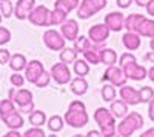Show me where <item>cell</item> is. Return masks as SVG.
<instances>
[{
	"label": "cell",
	"mask_w": 154,
	"mask_h": 137,
	"mask_svg": "<svg viewBox=\"0 0 154 137\" xmlns=\"http://www.w3.org/2000/svg\"><path fill=\"white\" fill-rule=\"evenodd\" d=\"M86 137H103V135H102V132H99L96 129H91V131H88Z\"/></svg>",
	"instance_id": "816d5d0a"
},
{
	"label": "cell",
	"mask_w": 154,
	"mask_h": 137,
	"mask_svg": "<svg viewBox=\"0 0 154 137\" xmlns=\"http://www.w3.org/2000/svg\"><path fill=\"white\" fill-rule=\"evenodd\" d=\"M109 32H111V29L106 26L105 23H97V25H93V26L89 28L88 37H89V40H91L93 43H96V45H103V43L108 40Z\"/></svg>",
	"instance_id": "5b68a950"
},
{
	"label": "cell",
	"mask_w": 154,
	"mask_h": 137,
	"mask_svg": "<svg viewBox=\"0 0 154 137\" xmlns=\"http://www.w3.org/2000/svg\"><path fill=\"white\" fill-rule=\"evenodd\" d=\"M89 3H91V6L96 9V12H99L102 9H105L108 2H106V0H89Z\"/></svg>",
	"instance_id": "7bdbcfd3"
},
{
	"label": "cell",
	"mask_w": 154,
	"mask_h": 137,
	"mask_svg": "<svg viewBox=\"0 0 154 137\" xmlns=\"http://www.w3.org/2000/svg\"><path fill=\"white\" fill-rule=\"evenodd\" d=\"M9 82L12 83V86H17V88H22L23 83H25V77L22 76L20 72H14L12 76L9 77Z\"/></svg>",
	"instance_id": "ab89813d"
},
{
	"label": "cell",
	"mask_w": 154,
	"mask_h": 137,
	"mask_svg": "<svg viewBox=\"0 0 154 137\" xmlns=\"http://www.w3.org/2000/svg\"><path fill=\"white\" fill-rule=\"evenodd\" d=\"M145 60H148L149 63H154V51L146 53V54H145Z\"/></svg>",
	"instance_id": "11a10c76"
},
{
	"label": "cell",
	"mask_w": 154,
	"mask_h": 137,
	"mask_svg": "<svg viewBox=\"0 0 154 137\" xmlns=\"http://www.w3.org/2000/svg\"><path fill=\"white\" fill-rule=\"evenodd\" d=\"M48 17H49V9L45 5H37L31 11L28 20L35 26H48Z\"/></svg>",
	"instance_id": "52a82bcc"
},
{
	"label": "cell",
	"mask_w": 154,
	"mask_h": 137,
	"mask_svg": "<svg viewBox=\"0 0 154 137\" xmlns=\"http://www.w3.org/2000/svg\"><path fill=\"white\" fill-rule=\"evenodd\" d=\"M133 2H134V0H117V6L122 8V9H126V8L131 6Z\"/></svg>",
	"instance_id": "bcb514c9"
},
{
	"label": "cell",
	"mask_w": 154,
	"mask_h": 137,
	"mask_svg": "<svg viewBox=\"0 0 154 137\" xmlns=\"http://www.w3.org/2000/svg\"><path fill=\"white\" fill-rule=\"evenodd\" d=\"M148 79L154 83V66H151V68L148 69Z\"/></svg>",
	"instance_id": "9f6ffc18"
},
{
	"label": "cell",
	"mask_w": 154,
	"mask_h": 137,
	"mask_svg": "<svg viewBox=\"0 0 154 137\" xmlns=\"http://www.w3.org/2000/svg\"><path fill=\"white\" fill-rule=\"evenodd\" d=\"M48 128H49V131H53V132H59V131H62L63 129V126H65V119H62L60 116H51L49 119H48Z\"/></svg>",
	"instance_id": "f546056e"
},
{
	"label": "cell",
	"mask_w": 154,
	"mask_h": 137,
	"mask_svg": "<svg viewBox=\"0 0 154 137\" xmlns=\"http://www.w3.org/2000/svg\"><path fill=\"white\" fill-rule=\"evenodd\" d=\"M140 137H154V128H149L140 134Z\"/></svg>",
	"instance_id": "f907efd6"
},
{
	"label": "cell",
	"mask_w": 154,
	"mask_h": 137,
	"mask_svg": "<svg viewBox=\"0 0 154 137\" xmlns=\"http://www.w3.org/2000/svg\"><path fill=\"white\" fill-rule=\"evenodd\" d=\"M11 54H9V51L8 49H5V48H2L0 49V63L2 65H5V63H9V60H11Z\"/></svg>",
	"instance_id": "ee69618b"
},
{
	"label": "cell",
	"mask_w": 154,
	"mask_h": 137,
	"mask_svg": "<svg viewBox=\"0 0 154 137\" xmlns=\"http://www.w3.org/2000/svg\"><path fill=\"white\" fill-rule=\"evenodd\" d=\"M8 65L14 72H20L22 69H26L28 62H26V57H25L23 54H12Z\"/></svg>",
	"instance_id": "44dd1931"
},
{
	"label": "cell",
	"mask_w": 154,
	"mask_h": 137,
	"mask_svg": "<svg viewBox=\"0 0 154 137\" xmlns=\"http://www.w3.org/2000/svg\"><path fill=\"white\" fill-rule=\"evenodd\" d=\"M102 49H103V46H102V45L93 43V46L89 48L86 53H83L85 60L88 62V63H91V65H99V63H102V59H100V51H102Z\"/></svg>",
	"instance_id": "ac0fdd59"
},
{
	"label": "cell",
	"mask_w": 154,
	"mask_h": 137,
	"mask_svg": "<svg viewBox=\"0 0 154 137\" xmlns=\"http://www.w3.org/2000/svg\"><path fill=\"white\" fill-rule=\"evenodd\" d=\"M19 111H20L22 114H28V116H29L31 113H34V111H35V108H34V102H32V103H28V105H25V106H20Z\"/></svg>",
	"instance_id": "f6af8a7d"
},
{
	"label": "cell",
	"mask_w": 154,
	"mask_h": 137,
	"mask_svg": "<svg viewBox=\"0 0 154 137\" xmlns=\"http://www.w3.org/2000/svg\"><path fill=\"white\" fill-rule=\"evenodd\" d=\"M16 5H12L11 0H0V11H2L3 19H9L12 14H14Z\"/></svg>",
	"instance_id": "836d02e7"
},
{
	"label": "cell",
	"mask_w": 154,
	"mask_h": 137,
	"mask_svg": "<svg viewBox=\"0 0 154 137\" xmlns=\"http://www.w3.org/2000/svg\"><path fill=\"white\" fill-rule=\"evenodd\" d=\"M54 9H59L62 12H65V14H69V12L72 11L71 5L66 2V0H56L54 2Z\"/></svg>",
	"instance_id": "74e56055"
},
{
	"label": "cell",
	"mask_w": 154,
	"mask_h": 137,
	"mask_svg": "<svg viewBox=\"0 0 154 137\" xmlns=\"http://www.w3.org/2000/svg\"><path fill=\"white\" fill-rule=\"evenodd\" d=\"M14 103L19 105V108L28 105V103H32V93L29 90H25V88L19 90L14 96Z\"/></svg>",
	"instance_id": "cb8c5ba5"
},
{
	"label": "cell",
	"mask_w": 154,
	"mask_h": 137,
	"mask_svg": "<svg viewBox=\"0 0 154 137\" xmlns=\"http://www.w3.org/2000/svg\"><path fill=\"white\" fill-rule=\"evenodd\" d=\"M105 25L114 32H119L125 28V17L122 12L119 11H114V12H109V14L105 16Z\"/></svg>",
	"instance_id": "30bf717a"
},
{
	"label": "cell",
	"mask_w": 154,
	"mask_h": 137,
	"mask_svg": "<svg viewBox=\"0 0 154 137\" xmlns=\"http://www.w3.org/2000/svg\"><path fill=\"white\" fill-rule=\"evenodd\" d=\"M100 132L103 137H112L117 134V125H109V126H103L100 128Z\"/></svg>",
	"instance_id": "b9f144b4"
},
{
	"label": "cell",
	"mask_w": 154,
	"mask_h": 137,
	"mask_svg": "<svg viewBox=\"0 0 154 137\" xmlns=\"http://www.w3.org/2000/svg\"><path fill=\"white\" fill-rule=\"evenodd\" d=\"M116 97H117V91H116V86L114 85L106 83V85L102 86V99H103L105 102L112 103L116 100Z\"/></svg>",
	"instance_id": "4dcf8cb0"
},
{
	"label": "cell",
	"mask_w": 154,
	"mask_h": 137,
	"mask_svg": "<svg viewBox=\"0 0 154 137\" xmlns=\"http://www.w3.org/2000/svg\"><path fill=\"white\" fill-rule=\"evenodd\" d=\"M77 54L79 53L75 51V48H63L60 51V54H59V57H60V62L69 65V63H74V62L77 60Z\"/></svg>",
	"instance_id": "83f0119b"
},
{
	"label": "cell",
	"mask_w": 154,
	"mask_h": 137,
	"mask_svg": "<svg viewBox=\"0 0 154 137\" xmlns=\"http://www.w3.org/2000/svg\"><path fill=\"white\" fill-rule=\"evenodd\" d=\"M69 88H71V93H72V94H75V96H83V94H86V91H88V82L85 80V77H75V79L71 80Z\"/></svg>",
	"instance_id": "ffe728a7"
},
{
	"label": "cell",
	"mask_w": 154,
	"mask_h": 137,
	"mask_svg": "<svg viewBox=\"0 0 154 137\" xmlns=\"http://www.w3.org/2000/svg\"><path fill=\"white\" fill-rule=\"evenodd\" d=\"M11 40V31L5 26H0V45H6Z\"/></svg>",
	"instance_id": "60d3db41"
},
{
	"label": "cell",
	"mask_w": 154,
	"mask_h": 137,
	"mask_svg": "<svg viewBox=\"0 0 154 137\" xmlns=\"http://www.w3.org/2000/svg\"><path fill=\"white\" fill-rule=\"evenodd\" d=\"M137 34L140 37H148V39H154V20L152 19H145L142 26L139 28Z\"/></svg>",
	"instance_id": "4316f807"
},
{
	"label": "cell",
	"mask_w": 154,
	"mask_h": 137,
	"mask_svg": "<svg viewBox=\"0 0 154 137\" xmlns=\"http://www.w3.org/2000/svg\"><path fill=\"white\" fill-rule=\"evenodd\" d=\"M96 14V9L91 6V3H89V0H82L79 8H77V16H79V19L82 20H86L89 17H93Z\"/></svg>",
	"instance_id": "7402d4cb"
},
{
	"label": "cell",
	"mask_w": 154,
	"mask_h": 137,
	"mask_svg": "<svg viewBox=\"0 0 154 137\" xmlns=\"http://www.w3.org/2000/svg\"><path fill=\"white\" fill-rule=\"evenodd\" d=\"M102 80L103 82H108L114 86H119V88H122V86H125L128 77H126V74L125 71L120 68V66H108L105 74H103V77H102Z\"/></svg>",
	"instance_id": "277c9868"
},
{
	"label": "cell",
	"mask_w": 154,
	"mask_h": 137,
	"mask_svg": "<svg viewBox=\"0 0 154 137\" xmlns=\"http://www.w3.org/2000/svg\"><path fill=\"white\" fill-rule=\"evenodd\" d=\"M48 137H57V135H56V134H49Z\"/></svg>",
	"instance_id": "94428289"
},
{
	"label": "cell",
	"mask_w": 154,
	"mask_h": 137,
	"mask_svg": "<svg viewBox=\"0 0 154 137\" xmlns=\"http://www.w3.org/2000/svg\"><path fill=\"white\" fill-rule=\"evenodd\" d=\"M122 43L128 51H136L140 46V35L137 32H128L126 31L122 37Z\"/></svg>",
	"instance_id": "e0dca14e"
},
{
	"label": "cell",
	"mask_w": 154,
	"mask_h": 137,
	"mask_svg": "<svg viewBox=\"0 0 154 137\" xmlns=\"http://www.w3.org/2000/svg\"><path fill=\"white\" fill-rule=\"evenodd\" d=\"M94 120H96V123L100 128L109 126V125H116V117L111 113V109L103 108V106H100V108H97L94 111Z\"/></svg>",
	"instance_id": "9c48e42d"
},
{
	"label": "cell",
	"mask_w": 154,
	"mask_h": 137,
	"mask_svg": "<svg viewBox=\"0 0 154 137\" xmlns=\"http://www.w3.org/2000/svg\"><path fill=\"white\" fill-rule=\"evenodd\" d=\"M72 69H74L77 77H85V76H88V72H89V63L85 59H77L72 63Z\"/></svg>",
	"instance_id": "484cf974"
},
{
	"label": "cell",
	"mask_w": 154,
	"mask_h": 137,
	"mask_svg": "<svg viewBox=\"0 0 154 137\" xmlns=\"http://www.w3.org/2000/svg\"><path fill=\"white\" fill-rule=\"evenodd\" d=\"M28 120H29V123L32 126H37V128H42V125H45V123L48 122L46 120V114L43 113V111H40V109H35L34 113H31Z\"/></svg>",
	"instance_id": "f1b7e54d"
},
{
	"label": "cell",
	"mask_w": 154,
	"mask_h": 137,
	"mask_svg": "<svg viewBox=\"0 0 154 137\" xmlns=\"http://www.w3.org/2000/svg\"><path fill=\"white\" fill-rule=\"evenodd\" d=\"M143 126V117L139 113H130L117 125V134L120 137H131L137 129Z\"/></svg>",
	"instance_id": "7a4b0ae2"
},
{
	"label": "cell",
	"mask_w": 154,
	"mask_h": 137,
	"mask_svg": "<svg viewBox=\"0 0 154 137\" xmlns=\"http://www.w3.org/2000/svg\"><path fill=\"white\" fill-rule=\"evenodd\" d=\"M134 2H136V5H137V6H143V8H146V6H148V3L151 2V0H134Z\"/></svg>",
	"instance_id": "f5cc1de1"
},
{
	"label": "cell",
	"mask_w": 154,
	"mask_h": 137,
	"mask_svg": "<svg viewBox=\"0 0 154 137\" xmlns=\"http://www.w3.org/2000/svg\"><path fill=\"white\" fill-rule=\"evenodd\" d=\"M91 46H93V42L86 35H79V39L74 42V48L77 53H86Z\"/></svg>",
	"instance_id": "1f68e13d"
},
{
	"label": "cell",
	"mask_w": 154,
	"mask_h": 137,
	"mask_svg": "<svg viewBox=\"0 0 154 137\" xmlns=\"http://www.w3.org/2000/svg\"><path fill=\"white\" fill-rule=\"evenodd\" d=\"M131 63H137L136 57H134L131 53H123V54L119 57V66H120L122 69L126 68L128 65H131Z\"/></svg>",
	"instance_id": "d590c367"
},
{
	"label": "cell",
	"mask_w": 154,
	"mask_h": 137,
	"mask_svg": "<svg viewBox=\"0 0 154 137\" xmlns=\"http://www.w3.org/2000/svg\"><path fill=\"white\" fill-rule=\"evenodd\" d=\"M65 40L66 39L63 37V34L56 29H46L43 32V43L51 51H62L63 48H66Z\"/></svg>",
	"instance_id": "3957f363"
},
{
	"label": "cell",
	"mask_w": 154,
	"mask_h": 137,
	"mask_svg": "<svg viewBox=\"0 0 154 137\" xmlns=\"http://www.w3.org/2000/svg\"><path fill=\"white\" fill-rule=\"evenodd\" d=\"M43 72H45V68H43L42 62L40 60H31V62H28V66L25 69V79L31 83H35Z\"/></svg>",
	"instance_id": "ba28073f"
},
{
	"label": "cell",
	"mask_w": 154,
	"mask_h": 137,
	"mask_svg": "<svg viewBox=\"0 0 154 137\" xmlns=\"http://www.w3.org/2000/svg\"><path fill=\"white\" fill-rule=\"evenodd\" d=\"M51 77L59 85H66V83H71V80H72L71 71H69L68 65L63 63V62L53 65V68H51Z\"/></svg>",
	"instance_id": "8992f818"
},
{
	"label": "cell",
	"mask_w": 154,
	"mask_h": 137,
	"mask_svg": "<svg viewBox=\"0 0 154 137\" xmlns=\"http://www.w3.org/2000/svg\"><path fill=\"white\" fill-rule=\"evenodd\" d=\"M149 46H151V51H154V39H151V42H149Z\"/></svg>",
	"instance_id": "680465c9"
},
{
	"label": "cell",
	"mask_w": 154,
	"mask_h": 137,
	"mask_svg": "<svg viewBox=\"0 0 154 137\" xmlns=\"http://www.w3.org/2000/svg\"><path fill=\"white\" fill-rule=\"evenodd\" d=\"M16 111V103L14 100H11V99H5V100H2V103H0V117H5L11 113H14Z\"/></svg>",
	"instance_id": "d6a6232c"
},
{
	"label": "cell",
	"mask_w": 154,
	"mask_h": 137,
	"mask_svg": "<svg viewBox=\"0 0 154 137\" xmlns=\"http://www.w3.org/2000/svg\"><path fill=\"white\" fill-rule=\"evenodd\" d=\"M100 59H102V63L103 65L114 66L117 63V53H116L112 48H103L100 51Z\"/></svg>",
	"instance_id": "603a6c76"
},
{
	"label": "cell",
	"mask_w": 154,
	"mask_h": 137,
	"mask_svg": "<svg viewBox=\"0 0 154 137\" xmlns=\"http://www.w3.org/2000/svg\"><path fill=\"white\" fill-rule=\"evenodd\" d=\"M3 137H23V134H20L17 129H9Z\"/></svg>",
	"instance_id": "c3c4849f"
},
{
	"label": "cell",
	"mask_w": 154,
	"mask_h": 137,
	"mask_svg": "<svg viewBox=\"0 0 154 137\" xmlns=\"http://www.w3.org/2000/svg\"><path fill=\"white\" fill-rule=\"evenodd\" d=\"M2 122L9 129H20L23 126V123H25L23 116H22L20 111H14V113H11V114L2 117Z\"/></svg>",
	"instance_id": "9a60e30c"
},
{
	"label": "cell",
	"mask_w": 154,
	"mask_h": 137,
	"mask_svg": "<svg viewBox=\"0 0 154 137\" xmlns=\"http://www.w3.org/2000/svg\"><path fill=\"white\" fill-rule=\"evenodd\" d=\"M139 94H140V103H149L154 99V90L151 86H142L139 90Z\"/></svg>",
	"instance_id": "e575fe53"
},
{
	"label": "cell",
	"mask_w": 154,
	"mask_h": 137,
	"mask_svg": "<svg viewBox=\"0 0 154 137\" xmlns=\"http://www.w3.org/2000/svg\"><path fill=\"white\" fill-rule=\"evenodd\" d=\"M123 71H125V74H126L128 79L136 80V82H140V80H143L145 77H148L146 68L142 66V65H139V63H131V65H128L126 68H123Z\"/></svg>",
	"instance_id": "7c38bea8"
},
{
	"label": "cell",
	"mask_w": 154,
	"mask_h": 137,
	"mask_svg": "<svg viewBox=\"0 0 154 137\" xmlns=\"http://www.w3.org/2000/svg\"><path fill=\"white\" fill-rule=\"evenodd\" d=\"M146 12H148L151 17H154V0H151V2L148 3V6H146Z\"/></svg>",
	"instance_id": "681fc988"
},
{
	"label": "cell",
	"mask_w": 154,
	"mask_h": 137,
	"mask_svg": "<svg viewBox=\"0 0 154 137\" xmlns=\"http://www.w3.org/2000/svg\"><path fill=\"white\" fill-rule=\"evenodd\" d=\"M23 137H46V135H45V131H43L42 128L32 126V128H29V129L25 131Z\"/></svg>",
	"instance_id": "f35d334b"
},
{
	"label": "cell",
	"mask_w": 154,
	"mask_h": 137,
	"mask_svg": "<svg viewBox=\"0 0 154 137\" xmlns=\"http://www.w3.org/2000/svg\"><path fill=\"white\" fill-rule=\"evenodd\" d=\"M35 8V0H17L16 3V9H14V16L19 20H25L28 19L31 11Z\"/></svg>",
	"instance_id": "8fae6325"
},
{
	"label": "cell",
	"mask_w": 154,
	"mask_h": 137,
	"mask_svg": "<svg viewBox=\"0 0 154 137\" xmlns=\"http://www.w3.org/2000/svg\"><path fill=\"white\" fill-rule=\"evenodd\" d=\"M16 93H17V91H14V90H9V99H11V100H14V96H16Z\"/></svg>",
	"instance_id": "6f0895ef"
},
{
	"label": "cell",
	"mask_w": 154,
	"mask_h": 137,
	"mask_svg": "<svg viewBox=\"0 0 154 137\" xmlns=\"http://www.w3.org/2000/svg\"><path fill=\"white\" fill-rule=\"evenodd\" d=\"M119 96H120L122 100L125 103H128V105H137V103H140V94H139L137 90L133 88V86H128V85L122 86V88L119 90Z\"/></svg>",
	"instance_id": "4fadbf2b"
},
{
	"label": "cell",
	"mask_w": 154,
	"mask_h": 137,
	"mask_svg": "<svg viewBox=\"0 0 154 137\" xmlns=\"http://www.w3.org/2000/svg\"><path fill=\"white\" fill-rule=\"evenodd\" d=\"M66 2L71 5V8H72V9L79 8V5H80V0H66Z\"/></svg>",
	"instance_id": "db71d44e"
},
{
	"label": "cell",
	"mask_w": 154,
	"mask_h": 137,
	"mask_svg": "<svg viewBox=\"0 0 154 137\" xmlns=\"http://www.w3.org/2000/svg\"><path fill=\"white\" fill-rule=\"evenodd\" d=\"M112 137H120V135H119V134H116V135H112Z\"/></svg>",
	"instance_id": "6125c7cd"
},
{
	"label": "cell",
	"mask_w": 154,
	"mask_h": 137,
	"mask_svg": "<svg viewBox=\"0 0 154 137\" xmlns=\"http://www.w3.org/2000/svg\"><path fill=\"white\" fill-rule=\"evenodd\" d=\"M72 137H86V135H83V134H75V135H72Z\"/></svg>",
	"instance_id": "91938a15"
},
{
	"label": "cell",
	"mask_w": 154,
	"mask_h": 137,
	"mask_svg": "<svg viewBox=\"0 0 154 137\" xmlns=\"http://www.w3.org/2000/svg\"><path fill=\"white\" fill-rule=\"evenodd\" d=\"M68 14L62 12L59 9H53L49 11V17H48V26H54V25H63L68 19Z\"/></svg>",
	"instance_id": "d4e9b609"
},
{
	"label": "cell",
	"mask_w": 154,
	"mask_h": 137,
	"mask_svg": "<svg viewBox=\"0 0 154 137\" xmlns=\"http://www.w3.org/2000/svg\"><path fill=\"white\" fill-rule=\"evenodd\" d=\"M148 117L154 122V99L148 103Z\"/></svg>",
	"instance_id": "7dc6e473"
},
{
	"label": "cell",
	"mask_w": 154,
	"mask_h": 137,
	"mask_svg": "<svg viewBox=\"0 0 154 137\" xmlns=\"http://www.w3.org/2000/svg\"><path fill=\"white\" fill-rule=\"evenodd\" d=\"M51 79H53V77H51V72H49V71H45L42 76L38 77V80H37L34 85L37 86V88H45V86L49 85V80H51Z\"/></svg>",
	"instance_id": "8d00e7d4"
},
{
	"label": "cell",
	"mask_w": 154,
	"mask_h": 137,
	"mask_svg": "<svg viewBox=\"0 0 154 137\" xmlns=\"http://www.w3.org/2000/svg\"><path fill=\"white\" fill-rule=\"evenodd\" d=\"M65 122L66 125L72 126V128H82L85 125H88V113H86V106L83 102L80 100H74L69 103L66 113H65Z\"/></svg>",
	"instance_id": "6da1fadb"
},
{
	"label": "cell",
	"mask_w": 154,
	"mask_h": 137,
	"mask_svg": "<svg viewBox=\"0 0 154 137\" xmlns=\"http://www.w3.org/2000/svg\"><path fill=\"white\" fill-rule=\"evenodd\" d=\"M145 16L143 14H130L126 19H125V29L128 32H137L139 28L142 26V23L145 22Z\"/></svg>",
	"instance_id": "2e32d148"
},
{
	"label": "cell",
	"mask_w": 154,
	"mask_h": 137,
	"mask_svg": "<svg viewBox=\"0 0 154 137\" xmlns=\"http://www.w3.org/2000/svg\"><path fill=\"white\" fill-rule=\"evenodd\" d=\"M128 103H125L122 99L120 100H114L112 103H111V113L114 114V117L116 119H125L128 114H130V111H128Z\"/></svg>",
	"instance_id": "d6986e66"
},
{
	"label": "cell",
	"mask_w": 154,
	"mask_h": 137,
	"mask_svg": "<svg viewBox=\"0 0 154 137\" xmlns=\"http://www.w3.org/2000/svg\"><path fill=\"white\" fill-rule=\"evenodd\" d=\"M62 34L66 40H71V42H75L79 39V23L75 20H66L65 23L62 25Z\"/></svg>",
	"instance_id": "5bb4252c"
}]
</instances>
